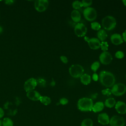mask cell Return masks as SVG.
I'll return each mask as SVG.
<instances>
[{
    "label": "cell",
    "instance_id": "obj_1",
    "mask_svg": "<svg viewBox=\"0 0 126 126\" xmlns=\"http://www.w3.org/2000/svg\"><path fill=\"white\" fill-rule=\"evenodd\" d=\"M98 77L100 83L106 88H110L115 84V77L114 74L109 71L102 70L99 73Z\"/></svg>",
    "mask_w": 126,
    "mask_h": 126
},
{
    "label": "cell",
    "instance_id": "obj_2",
    "mask_svg": "<svg viewBox=\"0 0 126 126\" xmlns=\"http://www.w3.org/2000/svg\"><path fill=\"white\" fill-rule=\"evenodd\" d=\"M94 105L93 100L89 97H82L77 102V107L81 111L88 112L92 110Z\"/></svg>",
    "mask_w": 126,
    "mask_h": 126
},
{
    "label": "cell",
    "instance_id": "obj_3",
    "mask_svg": "<svg viewBox=\"0 0 126 126\" xmlns=\"http://www.w3.org/2000/svg\"><path fill=\"white\" fill-rule=\"evenodd\" d=\"M101 24L105 30L111 31L115 28L117 22L114 17L112 16H106L103 18Z\"/></svg>",
    "mask_w": 126,
    "mask_h": 126
},
{
    "label": "cell",
    "instance_id": "obj_4",
    "mask_svg": "<svg viewBox=\"0 0 126 126\" xmlns=\"http://www.w3.org/2000/svg\"><path fill=\"white\" fill-rule=\"evenodd\" d=\"M84 68L82 65L75 64L71 65L69 68V73L73 78H79L84 74Z\"/></svg>",
    "mask_w": 126,
    "mask_h": 126
},
{
    "label": "cell",
    "instance_id": "obj_5",
    "mask_svg": "<svg viewBox=\"0 0 126 126\" xmlns=\"http://www.w3.org/2000/svg\"><path fill=\"white\" fill-rule=\"evenodd\" d=\"M111 90V93L115 96H121L126 92V85L121 83H118L114 84Z\"/></svg>",
    "mask_w": 126,
    "mask_h": 126
},
{
    "label": "cell",
    "instance_id": "obj_6",
    "mask_svg": "<svg viewBox=\"0 0 126 126\" xmlns=\"http://www.w3.org/2000/svg\"><path fill=\"white\" fill-rule=\"evenodd\" d=\"M83 15L87 21L92 22L96 18L97 12L94 8L88 7L84 10Z\"/></svg>",
    "mask_w": 126,
    "mask_h": 126
},
{
    "label": "cell",
    "instance_id": "obj_7",
    "mask_svg": "<svg viewBox=\"0 0 126 126\" xmlns=\"http://www.w3.org/2000/svg\"><path fill=\"white\" fill-rule=\"evenodd\" d=\"M110 126H125L126 122L125 119L118 115H114L110 119Z\"/></svg>",
    "mask_w": 126,
    "mask_h": 126
},
{
    "label": "cell",
    "instance_id": "obj_8",
    "mask_svg": "<svg viewBox=\"0 0 126 126\" xmlns=\"http://www.w3.org/2000/svg\"><path fill=\"white\" fill-rule=\"evenodd\" d=\"M37 85V81L33 77L26 80L24 84V89L27 92L34 90Z\"/></svg>",
    "mask_w": 126,
    "mask_h": 126
},
{
    "label": "cell",
    "instance_id": "obj_9",
    "mask_svg": "<svg viewBox=\"0 0 126 126\" xmlns=\"http://www.w3.org/2000/svg\"><path fill=\"white\" fill-rule=\"evenodd\" d=\"M48 5L49 1L47 0H36L34 2V8L39 12L45 11Z\"/></svg>",
    "mask_w": 126,
    "mask_h": 126
},
{
    "label": "cell",
    "instance_id": "obj_10",
    "mask_svg": "<svg viewBox=\"0 0 126 126\" xmlns=\"http://www.w3.org/2000/svg\"><path fill=\"white\" fill-rule=\"evenodd\" d=\"M87 32L86 27L82 23H77L74 27V32L78 37H82L85 35Z\"/></svg>",
    "mask_w": 126,
    "mask_h": 126
},
{
    "label": "cell",
    "instance_id": "obj_11",
    "mask_svg": "<svg viewBox=\"0 0 126 126\" xmlns=\"http://www.w3.org/2000/svg\"><path fill=\"white\" fill-rule=\"evenodd\" d=\"M99 59L100 62L102 64L107 65L111 63L112 61L113 58L111 54L109 52L107 51H105L103 52L100 54Z\"/></svg>",
    "mask_w": 126,
    "mask_h": 126
},
{
    "label": "cell",
    "instance_id": "obj_12",
    "mask_svg": "<svg viewBox=\"0 0 126 126\" xmlns=\"http://www.w3.org/2000/svg\"><path fill=\"white\" fill-rule=\"evenodd\" d=\"M88 45L90 48L93 50H96L100 47V41L97 38L93 37L87 40Z\"/></svg>",
    "mask_w": 126,
    "mask_h": 126
},
{
    "label": "cell",
    "instance_id": "obj_13",
    "mask_svg": "<svg viewBox=\"0 0 126 126\" xmlns=\"http://www.w3.org/2000/svg\"><path fill=\"white\" fill-rule=\"evenodd\" d=\"M115 108L116 111L120 114H125L126 113V104L122 101H118L116 102Z\"/></svg>",
    "mask_w": 126,
    "mask_h": 126
},
{
    "label": "cell",
    "instance_id": "obj_14",
    "mask_svg": "<svg viewBox=\"0 0 126 126\" xmlns=\"http://www.w3.org/2000/svg\"><path fill=\"white\" fill-rule=\"evenodd\" d=\"M97 121L98 122L102 125H107L109 124L110 118L107 113H102L98 115Z\"/></svg>",
    "mask_w": 126,
    "mask_h": 126
},
{
    "label": "cell",
    "instance_id": "obj_15",
    "mask_svg": "<svg viewBox=\"0 0 126 126\" xmlns=\"http://www.w3.org/2000/svg\"><path fill=\"white\" fill-rule=\"evenodd\" d=\"M26 95L29 99L32 101L39 100L41 96L40 93L35 90H32L27 92Z\"/></svg>",
    "mask_w": 126,
    "mask_h": 126
},
{
    "label": "cell",
    "instance_id": "obj_16",
    "mask_svg": "<svg viewBox=\"0 0 126 126\" xmlns=\"http://www.w3.org/2000/svg\"><path fill=\"white\" fill-rule=\"evenodd\" d=\"M111 42L116 45L121 44L123 42V39L121 35L119 33H114L110 37Z\"/></svg>",
    "mask_w": 126,
    "mask_h": 126
},
{
    "label": "cell",
    "instance_id": "obj_17",
    "mask_svg": "<svg viewBox=\"0 0 126 126\" xmlns=\"http://www.w3.org/2000/svg\"><path fill=\"white\" fill-rule=\"evenodd\" d=\"M104 107V103L102 101H97L94 104L92 111L94 113L99 112L103 110Z\"/></svg>",
    "mask_w": 126,
    "mask_h": 126
},
{
    "label": "cell",
    "instance_id": "obj_18",
    "mask_svg": "<svg viewBox=\"0 0 126 126\" xmlns=\"http://www.w3.org/2000/svg\"><path fill=\"white\" fill-rule=\"evenodd\" d=\"M71 17L72 20L75 23H79L81 20V14L77 10H73L71 13Z\"/></svg>",
    "mask_w": 126,
    "mask_h": 126
},
{
    "label": "cell",
    "instance_id": "obj_19",
    "mask_svg": "<svg viewBox=\"0 0 126 126\" xmlns=\"http://www.w3.org/2000/svg\"><path fill=\"white\" fill-rule=\"evenodd\" d=\"M81 82L84 85H88L91 82V77L90 75L87 73H84L80 77Z\"/></svg>",
    "mask_w": 126,
    "mask_h": 126
},
{
    "label": "cell",
    "instance_id": "obj_20",
    "mask_svg": "<svg viewBox=\"0 0 126 126\" xmlns=\"http://www.w3.org/2000/svg\"><path fill=\"white\" fill-rule=\"evenodd\" d=\"M97 36L98 37V39L102 41H104L107 37V34L106 32L104 30L100 29L97 32Z\"/></svg>",
    "mask_w": 126,
    "mask_h": 126
},
{
    "label": "cell",
    "instance_id": "obj_21",
    "mask_svg": "<svg viewBox=\"0 0 126 126\" xmlns=\"http://www.w3.org/2000/svg\"><path fill=\"white\" fill-rule=\"evenodd\" d=\"M116 103L115 99L113 97H110L106 99L104 102V105L108 108H112L115 106Z\"/></svg>",
    "mask_w": 126,
    "mask_h": 126
},
{
    "label": "cell",
    "instance_id": "obj_22",
    "mask_svg": "<svg viewBox=\"0 0 126 126\" xmlns=\"http://www.w3.org/2000/svg\"><path fill=\"white\" fill-rule=\"evenodd\" d=\"M39 101L41 103L45 105H48L50 104L51 102V98L47 96H41L39 99Z\"/></svg>",
    "mask_w": 126,
    "mask_h": 126
},
{
    "label": "cell",
    "instance_id": "obj_23",
    "mask_svg": "<svg viewBox=\"0 0 126 126\" xmlns=\"http://www.w3.org/2000/svg\"><path fill=\"white\" fill-rule=\"evenodd\" d=\"M2 126H13V122L12 120L9 118H5L2 121Z\"/></svg>",
    "mask_w": 126,
    "mask_h": 126
},
{
    "label": "cell",
    "instance_id": "obj_24",
    "mask_svg": "<svg viewBox=\"0 0 126 126\" xmlns=\"http://www.w3.org/2000/svg\"><path fill=\"white\" fill-rule=\"evenodd\" d=\"M81 126H93V120L90 118L85 119L82 121Z\"/></svg>",
    "mask_w": 126,
    "mask_h": 126
},
{
    "label": "cell",
    "instance_id": "obj_25",
    "mask_svg": "<svg viewBox=\"0 0 126 126\" xmlns=\"http://www.w3.org/2000/svg\"><path fill=\"white\" fill-rule=\"evenodd\" d=\"M72 6L74 10H78L80 9L83 6L81 1L79 0H75L73 1L72 3Z\"/></svg>",
    "mask_w": 126,
    "mask_h": 126
},
{
    "label": "cell",
    "instance_id": "obj_26",
    "mask_svg": "<svg viewBox=\"0 0 126 126\" xmlns=\"http://www.w3.org/2000/svg\"><path fill=\"white\" fill-rule=\"evenodd\" d=\"M91 28L95 31H99L100 30V25L99 23L97 22H93L91 24Z\"/></svg>",
    "mask_w": 126,
    "mask_h": 126
},
{
    "label": "cell",
    "instance_id": "obj_27",
    "mask_svg": "<svg viewBox=\"0 0 126 126\" xmlns=\"http://www.w3.org/2000/svg\"><path fill=\"white\" fill-rule=\"evenodd\" d=\"M99 66H100V63L98 61H95L92 64L91 66V68L94 72H95L99 67Z\"/></svg>",
    "mask_w": 126,
    "mask_h": 126
},
{
    "label": "cell",
    "instance_id": "obj_28",
    "mask_svg": "<svg viewBox=\"0 0 126 126\" xmlns=\"http://www.w3.org/2000/svg\"><path fill=\"white\" fill-rule=\"evenodd\" d=\"M108 44L107 43V42L106 41H102L101 42V44H100V48H101V49L103 51V52H105V51H107L108 50Z\"/></svg>",
    "mask_w": 126,
    "mask_h": 126
},
{
    "label": "cell",
    "instance_id": "obj_29",
    "mask_svg": "<svg viewBox=\"0 0 126 126\" xmlns=\"http://www.w3.org/2000/svg\"><path fill=\"white\" fill-rule=\"evenodd\" d=\"M82 6L84 7H88L89 6H90L92 3L93 1L92 0H83L82 1Z\"/></svg>",
    "mask_w": 126,
    "mask_h": 126
},
{
    "label": "cell",
    "instance_id": "obj_30",
    "mask_svg": "<svg viewBox=\"0 0 126 126\" xmlns=\"http://www.w3.org/2000/svg\"><path fill=\"white\" fill-rule=\"evenodd\" d=\"M124 53L123 52L121 51H118L117 52H116V53H115V56L116 58H117V59H122L124 57Z\"/></svg>",
    "mask_w": 126,
    "mask_h": 126
},
{
    "label": "cell",
    "instance_id": "obj_31",
    "mask_svg": "<svg viewBox=\"0 0 126 126\" xmlns=\"http://www.w3.org/2000/svg\"><path fill=\"white\" fill-rule=\"evenodd\" d=\"M101 93L103 95H110L112 94L111 90L109 88H106V89H103L101 91Z\"/></svg>",
    "mask_w": 126,
    "mask_h": 126
},
{
    "label": "cell",
    "instance_id": "obj_32",
    "mask_svg": "<svg viewBox=\"0 0 126 126\" xmlns=\"http://www.w3.org/2000/svg\"><path fill=\"white\" fill-rule=\"evenodd\" d=\"M68 100L66 98L63 97L60 99V103L62 105H66L68 103Z\"/></svg>",
    "mask_w": 126,
    "mask_h": 126
},
{
    "label": "cell",
    "instance_id": "obj_33",
    "mask_svg": "<svg viewBox=\"0 0 126 126\" xmlns=\"http://www.w3.org/2000/svg\"><path fill=\"white\" fill-rule=\"evenodd\" d=\"M60 59L61 61L64 63H68V59L67 57L65 56H62L60 57Z\"/></svg>",
    "mask_w": 126,
    "mask_h": 126
},
{
    "label": "cell",
    "instance_id": "obj_34",
    "mask_svg": "<svg viewBox=\"0 0 126 126\" xmlns=\"http://www.w3.org/2000/svg\"><path fill=\"white\" fill-rule=\"evenodd\" d=\"M93 79L94 81H96L98 80V79H99V77L97 75V74L96 73H94L93 75Z\"/></svg>",
    "mask_w": 126,
    "mask_h": 126
},
{
    "label": "cell",
    "instance_id": "obj_35",
    "mask_svg": "<svg viewBox=\"0 0 126 126\" xmlns=\"http://www.w3.org/2000/svg\"><path fill=\"white\" fill-rule=\"evenodd\" d=\"M14 2V0H6L5 1V4H8V5L12 4Z\"/></svg>",
    "mask_w": 126,
    "mask_h": 126
},
{
    "label": "cell",
    "instance_id": "obj_36",
    "mask_svg": "<svg viewBox=\"0 0 126 126\" xmlns=\"http://www.w3.org/2000/svg\"><path fill=\"white\" fill-rule=\"evenodd\" d=\"M4 112L3 110L2 109V108L0 107V118H2L3 116H4Z\"/></svg>",
    "mask_w": 126,
    "mask_h": 126
},
{
    "label": "cell",
    "instance_id": "obj_37",
    "mask_svg": "<svg viewBox=\"0 0 126 126\" xmlns=\"http://www.w3.org/2000/svg\"><path fill=\"white\" fill-rule=\"evenodd\" d=\"M122 37H123V40H124L125 42H126V30L123 33Z\"/></svg>",
    "mask_w": 126,
    "mask_h": 126
},
{
    "label": "cell",
    "instance_id": "obj_38",
    "mask_svg": "<svg viewBox=\"0 0 126 126\" xmlns=\"http://www.w3.org/2000/svg\"><path fill=\"white\" fill-rule=\"evenodd\" d=\"M122 2H123V4L126 6V0H123Z\"/></svg>",
    "mask_w": 126,
    "mask_h": 126
},
{
    "label": "cell",
    "instance_id": "obj_39",
    "mask_svg": "<svg viewBox=\"0 0 126 126\" xmlns=\"http://www.w3.org/2000/svg\"><path fill=\"white\" fill-rule=\"evenodd\" d=\"M2 32V28H1V27L0 26V33H1Z\"/></svg>",
    "mask_w": 126,
    "mask_h": 126
},
{
    "label": "cell",
    "instance_id": "obj_40",
    "mask_svg": "<svg viewBox=\"0 0 126 126\" xmlns=\"http://www.w3.org/2000/svg\"><path fill=\"white\" fill-rule=\"evenodd\" d=\"M0 126H2V121L0 120Z\"/></svg>",
    "mask_w": 126,
    "mask_h": 126
},
{
    "label": "cell",
    "instance_id": "obj_41",
    "mask_svg": "<svg viewBox=\"0 0 126 126\" xmlns=\"http://www.w3.org/2000/svg\"></svg>",
    "mask_w": 126,
    "mask_h": 126
},
{
    "label": "cell",
    "instance_id": "obj_42",
    "mask_svg": "<svg viewBox=\"0 0 126 126\" xmlns=\"http://www.w3.org/2000/svg\"></svg>",
    "mask_w": 126,
    "mask_h": 126
}]
</instances>
